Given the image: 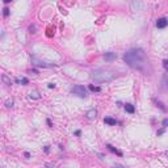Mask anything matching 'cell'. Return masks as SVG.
Returning <instances> with one entry per match:
<instances>
[{"label":"cell","mask_w":168,"mask_h":168,"mask_svg":"<svg viewBox=\"0 0 168 168\" xmlns=\"http://www.w3.org/2000/svg\"><path fill=\"white\" fill-rule=\"evenodd\" d=\"M92 79L97 83H108L116 79V74L108 70H96L92 72Z\"/></svg>","instance_id":"cell-2"},{"label":"cell","mask_w":168,"mask_h":168,"mask_svg":"<svg viewBox=\"0 0 168 168\" xmlns=\"http://www.w3.org/2000/svg\"><path fill=\"white\" fill-rule=\"evenodd\" d=\"M113 168H125V167H124V166H120V164H116Z\"/></svg>","instance_id":"cell-22"},{"label":"cell","mask_w":168,"mask_h":168,"mask_svg":"<svg viewBox=\"0 0 168 168\" xmlns=\"http://www.w3.org/2000/svg\"><path fill=\"white\" fill-rule=\"evenodd\" d=\"M5 104H7V106H8V108H9V106H12V104H13V101H12V100H11V101H9V100H8V101H7V103H5Z\"/></svg>","instance_id":"cell-20"},{"label":"cell","mask_w":168,"mask_h":168,"mask_svg":"<svg viewBox=\"0 0 168 168\" xmlns=\"http://www.w3.org/2000/svg\"><path fill=\"white\" fill-rule=\"evenodd\" d=\"M163 128H164V129L168 128V118H164V120H163Z\"/></svg>","instance_id":"cell-18"},{"label":"cell","mask_w":168,"mask_h":168,"mask_svg":"<svg viewBox=\"0 0 168 168\" xmlns=\"http://www.w3.org/2000/svg\"><path fill=\"white\" fill-rule=\"evenodd\" d=\"M166 26H168V18L166 17H162L156 21V28L158 29H164Z\"/></svg>","instance_id":"cell-4"},{"label":"cell","mask_w":168,"mask_h":168,"mask_svg":"<svg viewBox=\"0 0 168 168\" xmlns=\"http://www.w3.org/2000/svg\"><path fill=\"white\" fill-rule=\"evenodd\" d=\"M124 60L131 68L138 70V71L146 72V70L149 67V59H147L143 49H141V47H134V49L128 50L124 55Z\"/></svg>","instance_id":"cell-1"},{"label":"cell","mask_w":168,"mask_h":168,"mask_svg":"<svg viewBox=\"0 0 168 168\" xmlns=\"http://www.w3.org/2000/svg\"><path fill=\"white\" fill-rule=\"evenodd\" d=\"M45 166H46V168H57L54 164H51V163H46Z\"/></svg>","instance_id":"cell-19"},{"label":"cell","mask_w":168,"mask_h":168,"mask_svg":"<svg viewBox=\"0 0 168 168\" xmlns=\"http://www.w3.org/2000/svg\"><path fill=\"white\" fill-rule=\"evenodd\" d=\"M29 97H30V99H35V100H38V99H41V95H39L38 92L33 91V92L29 93Z\"/></svg>","instance_id":"cell-13"},{"label":"cell","mask_w":168,"mask_h":168,"mask_svg":"<svg viewBox=\"0 0 168 168\" xmlns=\"http://www.w3.org/2000/svg\"><path fill=\"white\" fill-rule=\"evenodd\" d=\"M130 7H131L134 11H137V9H139V8L143 7V3H141V1H131V3H130Z\"/></svg>","instance_id":"cell-7"},{"label":"cell","mask_w":168,"mask_h":168,"mask_svg":"<svg viewBox=\"0 0 168 168\" xmlns=\"http://www.w3.org/2000/svg\"><path fill=\"white\" fill-rule=\"evenodd\" d=\"M163 67L166 68V71H168V59H164V60H163Z\"/></svg>","instance_id":"cell-16"},{"label":"cell","mask_w":168,"mask_h":168,"mask_svg":"<svg viewBox=\"0 0 168 168\" xmlns=\"http://www.w3.org/2000/svg\"><path fill=\"white\" fill-rule=\"evenodd\" d=\"M163 133H164V128H163V129H160V130L158 131V135H162Z\"/></svg>","instance_id":"cell-21"},{"label":"cell","mask_w":168,"mask_h":168,"mask_svg":"<svg viewBox=\"0 0 168 168\" xmlns=\"http://www.w3.org/2000/svg\"><path fill=\"white\" fill-rule=\"evenodd\" d=\"M104 122L108 124V125H116V124H117V121H116L114 118H112V117H105V118H104Z\"/></svg>","instance_id":"cell-11"},{"label":"cell","mask_w":168,"mask_h":168,"mask_svg":"<svg viewBox=\"0 0 168 168\" xmlns=\"http://www.w3.org/2000/svg\"><path fill=\"white\" fill-rule=\"evenodd\" d=\"M1 80L4 82V84H7V85H11V79H9L7 75H3V76H1Z\"/></svg>","instance_id":"cell-14"},{"label":"cell","mask_w":168,"mask_h":168,"mask_svg":"<svg viewBox=\"0 0 168 168\" xmlns=\"http://www.w3.org/2000/svg\"><path fill=\"white\" fill-rule=\"evenodd\" d=\"M106 147H108V150H110L112 152H114V154H117L118 156H122V152H121L120 150H117L116 147H113L112 145H106Z\"/></svg>","instance_id":"cell-9"},{"label":"cell","mask_w":168,"mask_h":168,"mask_svg":"<svg viewBox=\"0 0 168 168\" xmlns=\"http://www.w3.org/2000/svg\"><path fill=\"white\" fill-rule=\"evenodd\" d=\"M125 110H126L128 113H131V114H133V113L135 112V108H134L131 104H125Z\"/></svg>","instance_id":"cell-10"},{"label":"cell","mask_w":168,"mask_h":168,"mask_svg":"<svg viewBox=\"0 0 168 168\" xmlns=\"http://www.w3.org/2000/svg\"><path fill=\"white\" fill-rule=\"evenodd\" d=\"M32 62H33V64H35L38 67H51V66H54V64H47V63H45L42 60H38L37 58H32Z\"/></svg>","instance_id":"cell-5"},{"label":"cell","mask_w":168,"mask_h":168,"mask_svg":"<svg viewBox=\"0 0 168 168\" xmlns=\"http://www.w3.org/2000/svg\"><path fill=\"white\" fill-rule=\"evenodd\" d=\"M16 83H18V84H24V85H26V84L29 83V80H28L26 78H16Z\"/></svg>","instance_id":"cell-12"},{"label":"cell","mask_w":168,"mask_h":168,"mask_svg":"<svg viewBox=\"0 0 168 168\" xmlns=\"http://www.w3.org/2000/svg\"><path fill=\"white\" fill-rule=\"evenodd\" d=\"M96 114H97L96 109H91V110H88V112H87V118L93 120V118H96Z\"/></svg>","instance_id":"cell-8"},{"label":"cell","mask_w":168,"mask_h":168,"mask_svg":"<svg viewBox=\"0 0 168 168\" xmlns=\"http://www.w3.org/2000/svg\"><path fill=\"white\" fill-rule=\"evenodd\" d=\"M71 92H72L74 95L82 97V99L87 97V89H85L83 85H75V87H72V88H71Z\"/></svg>","instance_id":"cell-3"},{"label":"cell","mask_w":168,"mask_h":168,"mask_svg":"<svg viewBox=\"0 0 168 168\" xmlns=\"http://www.w3.org/2000/svg\"><path fill=\"white\" fill-rule=\"evenodd\" d=\"M166 83H167V85H168V78H166Z\"/></svg>","instance_id":"cell-24"},{"label":"cell","mask_w":168,"mask_h":168,"mask_svg":"<svg viewBox=\"0 0 168 168\" xmlns=\"http://www.w3.org/2000/svg\"><path fill=\"white\" fill-rule=\"evenodd\" d=\"M3 14L7 17V16L9 14V9H8V8H4V9H3Z\"/></svg>","instance_id":"cell-17"},{"label":"cell","mask_w":168,"mask_h":168,"mask_svg":"<svg viewBox=\"0 0 168 168\" xmlns=\"http://www.w3.org/2000/svg\"><path fill=\"white\" fill-rule=\"evenodd\" d=\"M89 89H91L92 92H100V91H101V88H100V87H96V85H93V84H91V85H89Z\"/></svg>","instance_id":"cell-15"},{"label":"cell","mask_w":168,"mask_h":168,"mask_svg":"<svg viewBox=\"0 0 168 168\" xmlns=\"http://www.w3.org/2000/svg\"><path fill=\"white\" fill-rule=\"evenodd\" d=\"M54 87H55V84H53V83H51V84H49V88H54Z\"/></svg>","instance_id":"cell-23"},{"label":"cell","mask_w":168,"mask_h":168,"mask_svg":"<svg viewBox=\"0 0 168 168\" xmlns=\"http://www.w3.org/2000/svg\"><path fill=\"white\" fill-rule=\"evenodd\" d=\"M104 58H105V60H108V62H112V60H114V59L117 58V55H116V53H112V51H109V53H105Z\"/></svg>","instance_id":"cell-6"}]
</instances>
